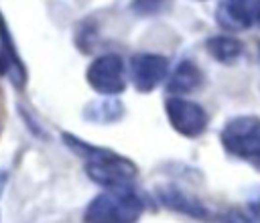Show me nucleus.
Returning a JSON list of instances; mask_svg holds the SVG:
<instances>
[{
  "label": "nucleus",
  "instance_id": "f257e3e1",
  "mask_svg": "<svg viewBox=\"0 0 260 223\" xmlns=\"http://www.w3.org/2000/svg\"><path fill=\"white\" fill-rule=\"evenodd\" d=\"M65 144L83 160V168L87 176L106 187V189H122V187H132L138 170L134 162L114 150L91 146L71 134H63Z\"/></svg>",
  "mask_w": 260,
  "mask_h": 223
},
{
  "label": "nucleus",
  "instance_id": "ddd939ff",
  "mask_svg": "<svg viewBox=\"0 0 260 223\" xmlns=\"http://www.w3.org/2000/svg\"><path fill=\"white\" fill-rule=\"evenodd\" d=\"M171 6V0H132L130 10L138 16H156Z\"/></svg>",
  "mask_w": 260,
  "mask_h": 223
},
{
  "label": "nucleus",
  "instance_id": "9b49d317",
  "mask_svg": "<svg viewBox=\"0 0 260 223\" xmlns=\"http://www.w3.org/2000/svg\"><path fill=\"white\" fill-rule=\"evenodd\" d=\"M205 47H207V53L223 65H232L234 61H238L244 51V45L236 36H230V34H215L207 39Z\"/></svg>",
  "mask_w": 260,
  "mask_h": 223
},
{
  "label": "nucleus",
  "instance_id": "0eeeda50",
  "mask_svg": "<svg viewBox=\"0 0 260 223\" xmlns=\"http://www.w3.org/2000/svg\"><path fill=\"white\" fill-rule=\"evenodd\" d=\"M215 20L225 30H244L260 22V0H221Z\"/></svg>",
  "mask_w": 260,
  "mask_h": 223
},
{
  "label": "nucleus",
  "instance_id": "9d476101",
  "mask_svg": "<svg viewBox=\"0 0 260 223\" xmlns=\"http://www.w3.org/2000/svg\"><path fill=\"white\" fill-rule=\"evenodd\" d=\"M201 83H203V73H201V69H199L193 61L185 59V61H181V63L175 67V71L171 73V77H169V81H167V89H169V93L181 97V95H185V93L195 91Z\"/></svg>",
  "mask_w": 260,
  "mask_h": 223
},
{
  "label": "nucleus",
  "instance_id": "20e7f679",
  "mask_svg": "<svg viewBox=\"0 0 260 223\" xmlns=\"http://www.w3.org/2000/svg\"><path fill=\"white\" fill-rule=\"evenodd\" d=\"M85 79L95 93L116 97L126 89V63L116 53H104L89 63Z\"/></svg>",
  "mask_w": 260,
  "mask_h": 223
},
{
  "label": "nucleus",
  "instance_id": "2eb2a0df",
  "mask_svg": "<svg viewBox=\"0 0 260 223\" xmlns=\"http://www.w3.org/2000/svg\"><path fill=\"white\" fill-rule=\"evenodd\" d=\"M258 26H260V22H258Z\"/></svg>",
  "mask_w": 260,
  "mask_h": 223
},
{
  "label": "nucleus",
  "instance_id": "423d86ee",
  "mask_svg": "<svg viewBox=\"0 0 260 223\" xmlns=\"http://www.w3.org/2000/svg\"><path fill=\"white\" fill-rule=\"evenodd\" d=\"M130 81L140 93L156 89L169 75V59L156 53H136L130 59Z\"/></svg>",
  "mask_w": 260,
  "mask_h": 223
},
{
  "label": "nucleus",
  "instance_id": "6e6552de",
  "mask_svg": "<svg viewBox=\"0 0 260 223\" xmlns=\"http://www.w3.org/2000/svg\"><path fill=\"white\" fill-rule=\"evenodd\" d=\"M0 75H6L14 87H24L26 83V69L16 53L12 36L6 28V22L0 14Z\"/></svg>",
  "mask_w": 260,
  "mask_h": 223
},
{
  "label": "nucleus",
  "instance_id": "4468645a",
  "mask_svg": "<svg viewBox=\"0 0 260 223\" xmlns=\"http://www.w3.org/2000/svg\"><path fill=\"white\" fill-rule=\"evenodd\" d=\"M4 182H6V172L2 170V172H0V191H2V187H4Z\"/></svg>",
  "mask_w": 260,
  "mask_h": 223
},
{
  "label": "nucleus",
  "instance_id": "dca6fc26",
  "mask_svg": "<svg viewBox=\"0 0 260 223\" xmlns=\"http://www.w3.org/2000/svg\"><path fill=\"white\" fill-rule=\"evenodd\" d=\"M258 45H260V43H258Z\"/></svg>",
  "mask_w": 260,
  "mask_h": 223
},
{
  "label": "nucleus",
  "instance_id": "1a4fd4ad",
  "mask_svg": "<svg viewBox=\"0 0 260 223\" xmlns=\"http://www.w3.org/2000/svg\"><path fill=\"white\" fill-rule=\"evenodd\" d=\"M156 195H158L162 205H167L175 211L187 213V215L197 217V219H209V211L205 209V205H201L195 197H191L189 193H185L177 187H160Z\"/></svg>",
  "mask_w": 260,
  "mask_h": 223
},
{
  "label": "nucleus",
  "instance_id": "f03ea898",
  "mask_svg": "<svg viewBox=\"0 0 260 223\" xmlns=\"http://www.w3.org/2000/svg\"><path fill=\"white\" fill-rule=\"evenodd\" d=\"M144 211V201L132 187L108 189L89 201L83 223H136Z\"/></svg>",
  "mask_w": 260,
  "mask_h": 223
},
{
  "label": "nucleus",
  "instance_id": "7ed1b4c3",
  "mask_svg": "<svg viewBox=\"0 0 260 223\" xmlns=\"http://www.w3.org/2000/svg\"><path fill=\"white\" fill-rule=\"evenodd\" d=\"M223 148L244 160H260V118L258 116H236L225 122L221 130Z\"/></svg>",
  "mask_w": 260,
  "mask_h": 223
},
{
  "label": "nucleus",
  "instance_id": "f8f14e48",
  "mask_svg": "<svg viewBox=\"0 0 260 223\" xmlns=\"http://www.w3.org/2000/svg\"><path fill=\"white\" fill-rule=\"evenodd\" d=\"M83 116L91 122H98V124H112V122H118L124 116V105L116 97L95 99V101H89L85 105Z\"/></svg>",
  "mask_w": 260,
  "mask_h": 223
},
{
  "label": "nucleus",
  "instance_id": "39448f33",
  "mask_svg": "<svg viewBox=\"0 0 260 223\" xmlns=\"http://www.w3.org/2000/svg\"><path fill=\"white\" fill-rule=\"evenodd\" d=\"M165 112H167L169 124L181 136L197 138L207 128V112L197 101H191V99H185L179 95H171L165 101Z\"/></svg>",
  "mask_w": 260,
  "mask_h": 223
}]
</instances>
